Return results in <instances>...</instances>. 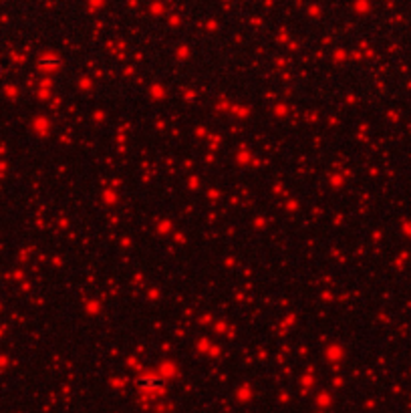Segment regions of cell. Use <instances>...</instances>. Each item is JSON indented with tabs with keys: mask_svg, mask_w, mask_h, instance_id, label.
Returning <instances> with one entry per match:
<instances>
[{
	"mask_svg": "<svg viewBox=\"0 0 411 413\" xmlns=\"http://www.w3.org/2000/svg\"><path fill=\"white\" fill-rule=\"evenodd\" d=\"M139 387L145 389V391H157V389L164 387V379H161V377H155V375L141 377V379H139Z\"/></svg>",
	"mask_w": 411,
	"mask_h": 413,
	"instance_id": "1",
	"label": "cell"
}]
</instances>
